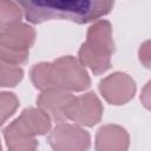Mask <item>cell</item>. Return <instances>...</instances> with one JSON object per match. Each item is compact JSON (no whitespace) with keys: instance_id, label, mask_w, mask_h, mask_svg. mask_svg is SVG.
Returning <instances> with one entry per match:
<instances>
[{"instance_id":"6da1fadb","label":"cell","mask_w":151,"mask_h":151,"mask_svg":"<svg viewBox=\"0 0 151 151\" xmlns=\"http://www.w3.org/2000/svg\"><path fill=\"white\" fill-rule=\"evenodd\" d=\"M31 80L41 91L58 88L80 92L90 87L91 79L85 66L73 55L60 57L53 63H40L32 67Z\"/></svg>"},{"instance_id":"7a4b0ae2","label":"cell","mask_w":151,"mask_h":151,"mask_svg":"<svg viewBox=\"0 0 151 151\" xmlns=\"http://www.w3.org/2000/svg\"><path fill=\"white\" fill-rule=\"evenodd\" d=\"M25 17L33 24L50 19H68L78 24H86L110 12L112 2L91 1H35L21 2Z\"/></svg>"},{"instance_id":"3957f363","label":"cell","mask_w":151,"mask_h":151,"mask_svg":"<svg viewBox=\"0 0 151 151\" xmlns=\"http://www.w3.org/2000/svg\"><path fill=\"white\" fill-rule=\"evenodd\" d=\"M50 129L51 117L39 107H28L2 130V134L8 150L17 151L38 146L35 136H42Z\"/></svg>"},{"instance_id":"277c9868","label":"cell","mask_w":151,"mask_h":151,"mask_svg":"<svg viewBox=\"0 0 151 151\" xmlns=\"http://www.w3.org/2000/svg\"><path fill=\"white\" fill-rule=\"evenodd\" d=\"M113 51L111 24L107 20H99L88 28L87 39L79 50V61L99 76L111 67Z\"/></svg>"},{"instance_id":"5b68a950","label":"cell","mask_w":151,"mask_h":151,"mask_svg":"<svg viewBox=\"0 0 151 151\" xmlns=\"http://www.w3.org/2000/svg\"><path fill=\"white\" fill-rule=\"evenodd\" d=\"M34 39L35 32L28 25L18 22L1 27V63L13 66L22 64Z\"/></svg>"},{"instance_id":"8992f818","label":"cell","mask_w":151,"mask_h":151,"mask_svg":"<svg viewBox=\"0 0 151 151\" xmlns=\"http://www.w3.org/2000/svg\"><path fill=\"white\" fill-rule=\"evenodd\" d=\"M47 140L53 151H87L91 144L87 131L67 123L58 124L50 133Z\"/></svg>"},{"instance_id":"52a82bcc","label":"cell","mask_w":151,"mask_h":151,"mask_svg":"<svg viewBox=\"0 0 151 151\" xmlns=\"http://www.w3.org/2000/svg\"><path fill=\"white\" fill-rule=\"evenodd\" d=\"M103 105L93 92L74 97L66 110V119L81 126H94L101 119Z\"/></svg>"},{"instance_id":"ba28073f","label":"cell","mask_w":151,"mask_h":151,"mask_svg":"<svg viewBox=\"0 0 151 151\" xmlns=\"http://www.w3.org/2000/svg\"><path fill=\"white\" fill-rule=\"evenodd\" d=\"M99 91L111 105H124L136 93V83L126 73L114 72L99 83Z\"/></svg>"},{"instance_id":"9c48e42d","label":"cell","mask_w":151,"mask_h":151,"mask_svg":"<svg viewBox=\"0 0 151 151\" xmlns=\"http://www.w3.org/2000/svg\"><path fill=\"white\" fill-rule=\"evenodd\" d=\"M74 96L70 92L58 88H50L42 91L37 98V105L45 111L51 119L63 123L66 119V110Z\"/></svg>"},{"instance_id":"30bf717a","label":"cell","mask_w":151,"mask_h":151,"mask_svg":"<svg viewBox=\"0 0 151 151\" xmlns=\"http://www.w3.org/2000/svg\"><path fill=\"white\" fill-rule=\"evenodd\" d=\"M130 137L119 125H104L97 131L96 151H127Z\"/></svg>"},{"instance_id":"8fae6325","label":"cell","mask_w":151,"mask_h":151,"mask_svg":"<svg viewBox=\"0 0 151 151\" xmlns=\"http://www.w3.org/2000/svg\"><path fill=\"white\" fill-rule=\"evenodd\" d=\"M24 77V71L20 67L7 65L1 63V86L13 87L21 81Z\"/></svg>"},{"instance_id":"7c38bea8","label":"cell","mask_w":151,"mask_h":151,"mask_svg":"<svg viewBox=\"0 0 151 151\" xmlns=\"http://www.w3.org/2000/svg\"><path fill=\"white\" fill-rule=\"evenodd\" d=\"M19 106V100L17 96L12 92H1V124L9 118Z\"/></svg>"},{"instance_id":"4fadbf2b","label":"cell","mask_w":151,"mask_h":151,"mask_svg":"<svg viewBox=\"0 0 151 151\" xmlns=\"http://www.w3.org/2000/svg\"><path fill=\"white\" fill-rule=\"evenodd\" d=\"M1 8H2L1 9V27H6L9 25L20 22L21 11L15 4L9 2V9H6L2 5H1Z\"/></svg>"},{"instance_id":"5bb4252c","label":"cell","mask_w":151,"mask_h":151,"mask_svg":"<svg viewBox=\"0 0 151 151\" xmlns=\"http://www.w3.org/2000/svg\"><path fill=\"white\" fill-rule=\"evenodd\" d=\"M138 57L142 65L147 70H151V40H147L140 45Z\"/></svg>"},{"instance_id":"9a60e30c","label":"cell","mask_w":151,"mask_h":151,"mask_svg":"<svg viewBox=\"0 0 151 151\" xmlns=\"http://www.w3.org/2000/svg\"><path fill=\"white\" fill-rule=\"evenodd\" d=\"M140 101L143 106L151 111V80L146 83L140 93Z\"/></svg>"},{"instance_id":"2e32d148","label":"cell","mask_w":151,"mask_h":151,"mask_svg":"<svg viewBox=\"0 0 151 151\" xmlns=\"http://www.w3.org/2000/svg\"><path fill=\"white\" fill-rule=\"evenodd\" d=\"M34 151H37V150H34Z\"/></svg>"}]
</instances>
